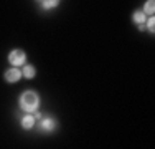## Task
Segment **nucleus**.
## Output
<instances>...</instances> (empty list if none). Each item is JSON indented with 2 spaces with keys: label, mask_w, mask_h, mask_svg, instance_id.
<instances>
[{
  "label": "nucleus",
  "mask_w": 155,
  "mask_h": 149,
  "mask_svg": "<svg viewBox=\"0 0 155 149\" xmlns=\"http://www.w3.org/2000/svg\"><path fill=\"white\" fill-rule=\"evenodd\" d=\"M18 106H20L21 111L25 113H33L40 108V96L38 93H35L33 89H27L20 95L18 98Z\"/></svg>",
  "instance_id": "f257e3e1"
},
{
  "label": "nucleus",
  "mask_w": 155,
  "mask_h": 149,
  "mask_svg": "<svg viewBox=\"0 0 155 149\" xmlns=\"http://www.w3.org/2000/svg\"><path fill=\"white\" fill-rule=\"evenodd\" d=\"M25 61H27V53H25L23 50H12L8 53V63L12 66H21L25 65Z\"/></svg>",
  "instance_id": "f03ea898"
},
{
  "label": "nucleus",
  "mask_w": 155,
  "mask_h": 149,
  "mask_svg": "<svg viewBox=\"0 0 155 149\" xmlns=\"http://www.w3.org/2000/svg\"><path fill=\"white\" fill-rule=\"evenodd\" d=\"M58 128V121L54 118H41L40 119V124H38V131L41 133H53L54 129Z\"/></svg>",
  "instance_id": "7ed1b4c3"
},
{
  "label": "nucleus",
  "mask_w": 155,
  "mask_h": 149,
  "mask_svg": "<svg viewBox=\"0 0 155 149\" xmlns=\"http://www.w3.org/2000/svg\"><path fill=\"white\" fill-rule=\"evenodd\" d=\"M3 76H5L7 83H17V81L21 80V76H23V74H21V71L17 68V66H12L10 70H7Z\"/></svg>",
  "instance_id": "20e7f679"
},
{
  "label": "nucleus",
  "mask_w": 155,
  "mask_h": 149,
  "mask_svg": "<svg viewBox=\"0 0 155 149\" xmlns=\"http://www.w3.org/2000/svg\"><path fill=\"white\" fill-rule=\"evenodd\" d=\"M35 121H36V119L33 118V114L31 113H27L23 118H21L20 124H21V128H23V129H31L33 126H35Z\"/></svg>",
  "instance_id": "39448f33"
},
{
  "label": "nucleus",
  "mask_w": 155,
  "mask_h": 149,
  "mask_svg": "<svg viewBox=\"0 0 155 149\" xmlns=\"http://www.w3.org/2000/svg\"><path fill=\"white\" fill-rule=\"evenodd\" d=\"M21 74H23L27 80H31V78H35V74H36V70H35V66L33 65H27V66H23V70H21Z\"/></svg>",
  "instance_id": "423d86ee"
},
{
  "label": "nucleus",
  "mask_w": 155,
  "mask_h": 149,
  "mask_svg": "<svg viewBox=\"0 0 155 149\" xmlns=\"http://www.w3.org/2000/svg\"><path fill=\"white\" fill-rule=\"evenodd\" d=\"M60 5V0H41V9L43 10H51Z\"/></svg>",
  "instance_id": "0eeeda50"
},
{
  "label": "nucleus",
  "mask_w": 155,
  "mask_h": 149,
  "mask_svg": "<svg viewBox=\"0 0 155 149\" xmlns=\"http://www.w3.org/2000/svg\"><path fill=\"white\" fill-rule=\"evenodd\" d=\"M142 12L145 15H153V12H155V2H153V0H147Z\"/></svg>",
  "instance_id": "6e6552de"
},
{
  "label": "nucleus",
  "mask_w": 155,
  "mask_h": 149,
  "mask_svg": "<svg viewBox=\"0 0 155 149\" xmlns=\"http://www.w3.org/2000/svg\"><path fill=\"white\" fill-rule=\"evenodd\" d=\"M132 20L135 22V23H145V13L142 12V10H137V12H134V15H132Z\"/></svg>",
  "instance_id": "1a4fd4ad"
},
{
  "label": "nucleus",
  "mask_w": 155,
  "mask_h": 149,
  "mask_svg": "<svg viewBox=\"0 0 155 149\" xmlns=\"http://www.w3.org/2000/svg\"><path fill=\"white\" fill-rule=\"evenodd\" d=\"M147 28H149V32H150V33H153V32H155V18H153V15H150L149 22H147Z\"/></svg>",
  "instance_id": "9d476101"
},
{
  "label": "nucleus",
  "mask_w": 155,
  "mask_h": 149,
  "mask_svg": "<svg viewBox=\"0 0 155 149\" xmlns=\"http://www.w3.org/2000/svg\"><path fill=\"white\" fill-rule=\"evenodd\" d=\"M31 114H33V118H35V119H36V121H40V119H41V118H43V114H41V113H40V111H38V109H36V111H33V113H31Z\"/></svg>",
  "instance_id": "9b49d317"
},
{
  "label": "nucleus",
  "mask_w": 155,
  "mask_h": 149,
  "mask_svg": "<svg viewBox=\"0 0 155 149\" xmlns=\"http://www.w3.org/2000/svg\"><path fill=\"white\" fill-rule=\"evenodd\" d=\"M139 30H140V32H143V30H145V23H139Z\"/></svg>",
  "instance_id": "f8f14e48"
}]
</instances>
